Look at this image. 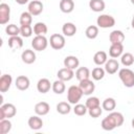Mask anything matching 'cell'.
<instances>
[{
    "label": "cell",
    "mask_w": 134,
    "mask_h": 134,
    "mask_svg": "<svg viewBox=\"0 0 134 134\" xmlns=\"http://www.w3.org/2000/svg\"><path fill=\"white\" fill-rule=\"evenodd\" d=\"M124 115L120 112H111L102 120V128L105 131H112L115 128L120 127L124 124Z\"/></svg>",
    "instance_id": "obj_1"
},
{
    "label": "cell",
    "mask_w": 134,
    "mask_h": 134,
    "mask_svg": "<svg viewBox=\"0 0 134 134\" xmlns=\"http://www.w3.org/2000/svg\"><path fill=\"white\" fill-rule=\"evenodd\" d=\"M118 76L127 88L134 87V71L129 68H121L118 71Z\"/></svg>",
    "instance_id": "obj_2"
},
{
    "label": "cell",
    "mask_w": 134,
    "mask_h": 134,
    "mask_svg": "<svg viewBox=\"0 0 134 134\" xmlns=\"http://www.w3.org/2000/svg\"><path fill=\"white\" fill-rule=\"evenodd\" d=\"M83 91L80 88V86H75L72 85L68 88L67 90V100L68 103H70L71 105H75L80 102V99L83 96Z\"/></svg>",
    "instance_id": "obj_3"
},
{
    "label": "cell",
    "mask_w": 134,
    "mask_h": 134,
    "mask_svg": "<svg viewBox=\"0 0 134 134\" xmlns=\"http://www.w3.org/2000/svg\"><path fill=\"white\" fill-rule=\"evenodd\" d=\"M17 113V109L15 107L14 104L7 103V104H3L0 107V120L5 119V118H12L16 115Z\"/></svg>",
    "instance_id": "obj_4"
},
{
    "label": "cell",
    "mask_w": 134,
    "mask_h": 134,
    "mask_svg": "<svg viewBox=\"0 0 134 134\" xmlns=\"http://www.w3.org/2000/svg\"><path fill=\"white\" fill-rule=\"evenodd\" d=\"M96 24L100 28H110L115 25V19L111 15L103 14L97 17L96 19Z\"/></svg>",
    "instance_id": "obj_5"
},
{
    "label": "cell",
    "mask_w": 134,
    "mask_h": 134,
    "mask_svg": "<svg viewBox=\"0 0 134 134\" xmlns=\"http://www.w3.org/2000/svg\"><path fill=\"white\" fill-rule=\"evenodd\" d=\"M49 43H50V46L51 48L55 49V50H60L62 49L65 44H66V41H65V37L63 35H60V34H53L50 36V39H49Z\"/></svg>",
    "instance_id": "obj_6"
},
{
    "label": "cell",
    "mask_w": 134,
    "mask_h": 134,
    "mask_svg": "<svg viewBox=\"0 0 134 134\" xmlns=\"http://www.w3.org/2000/svg\"><path fill=\"white\" fill-rule=\"evenodd\" d=\"M31 46L37 51L45 50L48 46V40L45 36H36L31 41Z\"/></svg>",
    "instance_id": "obj_7"
},
{
    "label": "cell",
    "mask_w": 134,
    "mask_h": 134,
    "mask_svg": "<svg viewBox=\"0 0 134 134\" xmlns=\"http://www.w3.org/2000/svg\"><path fill=\"white\" fill-rule=\"evenodd\" d=\"M79 86L82 89L84 95H90V94H92V92L95 89V85H94V83L90 79H86V80L80 81V85Z\"/></svg>",
    "instance_id": "obj_8"
},
{
    "label": "cell",
    "mask_w": 134,
    "mask_h": 134,
    "mask_svg": "<svg viewBox=\"0 0 134 134\" xmlns=\"http://www.w3.org/2000/svg\"><path fill=\"white\" fill-rule=\"evenodd\" d=\"M10 19V7L6 3L0 4V24H6Z\"/></svg>",
    "instance_id": "obj_9"
},
{
    "label": "cell",
    "mask_w": 134,
    "mask_h": 134,
    "mask_svg": "<svg viewBox=\"0 0 134 134\" xmlns=\"http://www.w3.org/2000/svg\"><path fill=\"white\" fill-rule=\"evenodd\" d=\"M43 3L39 0H32L28 3V12L32 16H39L43 12Z\"/></svg>",
    "instance_id": "obj_10"
},
{
    "label": "cell",
    "mask_w": 134,
    "mask_h": 134,
    "mask_svg": "<svg viewBox=\"0 0 134 134\" xmlns=\"http://www.w3.org/2000/svg\"><path fill=\"white\" fill-rule=\"evenodd\" d=\"M57 75H58V79H59V80H62V81H64V82H68V81H70L75 74H74L73 69L64 67V68H61V69L58 71Z\"/></svg>",
    "instance_id": "obj_11"
},
{
    "label": "cell",
    "mask_w": 134,
    "mask_h": 134,
    "mask_svg": "<svg viewBox=\"0 0 134 134\" xmlns=\"http://www.w3.org/2000/svg\"><path fill=\"white\" fill-rule=\"evenodd\" d=\"M15 85L17 87V89L21 90V91H25L29 88V85H30V82H29V79L25 75H19L17 76L16 81H15Z\"/></svg>",
    "instance_id": "obj_12"
},
{
    "label": "cell",
    "mask_w": 134,
    "mask_h": 134,
    "mask_svg": "<svg viewBox=\"0 0 134 134\" xmlns=\"http://www.w3.org/2000/svg\"><path fill=\"white\" fill-rule=\"evenodd\" d=\"M125 39H126L125 34L121 30H118V29H115V30L111 31L110 35H109V40H110L111 44H117V43L122 44Z\"/></svg>",
    "instance_id": "obj_13"
},
{
    "label": "cell",
    "mask_w": 134,
    "mask_h": 134,
    "mask_svg": "<svg viewBox=\"0 0 134 134\" xmlns=\"http://www.w3.org/2000/svg\"><path fill=\"white\" fill-rule=\"evenodd\" d=\"M119 69V63L117 62V60L115 59H109L107 60V62L105 63V70L107 73L109 74H114L117 72V70Z\"/></svg>",
    "instance_id": "obj_14"
},
{
    "label": "cell",
    "mask_w": 134,
    "mask_h": 134,
    "mask_svg": "<svg viewBox=\"0 0 134 134\" xmlns=\"http://www.w3.org/2000/svg\"><path fill=\"white\" fill-rule=\"evenodd\" d=\"M12 83H13L12 75L10 74H3L0 77V92H2V93L6 92L10 88Z\"/></svg>",
    "instance_id": "obj_15"
},
{
    "label": "cell",
    "mask_w": 134,
    "mask_h": 134,
    "mask_svg": "<svg viewBox=\"0 0 134 134\" xmlns=\"http://www.w3.org/2000/svg\"><path fill=\"white\" fill-rule=\"evenodd\" d=\"M52 87V84H50V81L48 79H40L38 81V84H37V89L40 93H47Z\"/></svg>",
    "instance_id": "obj_16"
},
{
    "label": "cell",
    "mask_w": 134,
    "mask_h": 134,
    "mask_svg": "<svg viewBox=\"0 0 134 134\" xmlns=\"http://www.w3.org/2000/svg\"><path fill=\"white\" fill-rule=\"evenodd\" d=\"M50 110V106L48 103L46 102H40V103H37L36 106H35V112L37 115L39 116H44L46 114H48Z\"/></svg>",
    "instance_id": "obj_17"
},
{
    "label": "cell",
    "mask_w": 134,
    "mask_h": 134,
    "mask_svg": "<svg viewBox=\"0 0 134 134\" xmlns=\"http://www.w3.org/2000/svg\"><path fill=\"white\" fill-rule=\"evenodd\" d=\"M124 53V45L120 43L117 44H111L110 48H109V55L113 59H116L118 57H120Z\"/></svg>",
    "instance_id": "obj_18"
},
{
    "label": "cell",
    "mask_w": 134,
    "mask_h": 134,
    "mask_svg": "<svg viewBox=\"0 0 134 134\" xmlns=\"http://www.w3.org/2000/svg\"><path fill=\"white\" fill-rule=\"evenodd\" d=\"M64 67L70 68V69H77L80 65V61L75 55H68L64 59Z\"/></svg>",
    "instance_id": "obj_19"
},
{
    "label": "cell",
    "mask_w": 134,
    "mask_h": 134,
    "mask_svg": "<svg viewBox=\"0 0 134 134\" xmlns=\"http://www.w3.org/2000/svg\"><path fill=\"white\" fill-rule=\"evenodd\" d=\"M28 127L31 130H40L43 127V120L41 117H39V115H35V116H30L28 118Z\"/></svg>",
    "instance_id": "obj_20"
},
{
    "label": "cell",
    "mask_w": 134,
    "mask_h": 134,
    "mask_svg": "<svg viewBox=\"0 0 134 134\" xmlns=\"http://www.w3.org/2000/svg\"><path fill=\"white\" fill-rule=\"evenodd\" d=\"M8 46L13 50H17V49L22 48V46H23V40H22V38L19 37V36L9 37V39H8Z\"/></svg>",
    "instance_id": "obj_21"
},
{
    "label": "cell",
    "mask_w": 134,
    "mask_h": 134,
    "mask_svg": "<svg viewBox=\"0 0 134 134\" xmlns=\"http://www.w3.org/2000/svg\"><path fill=\"white\" fill-rule=\"evenodd\" d=\"M21 59L25 64H32L36 61V53L31 49H25L21 53Z\"/></svg>",
    "instance_id": "obj_22"
},
{
    "label": "cell",
    "mask_w": 134,
    "mask_h": 134,
    "mask_svg": "<svg viewBox=\"0 0 134 134\" xmlns=\"http://www.w3.org/2000/svg\"><path fill=\"white\" fill-rule=\"evenodd\" d=\"M59 6L61 12L65 14H70L74 9V2L73 0H61Z\"/></svg>",
    "instance_id": "obj_23"
},
{
    "label": "cell",
    "mask_w": 134,
    "mask_h": 134,
    "mask_svg": "<svg viewBox=\"0 0 134 134\" xmlns=\"http://www.w3.org/2000/svg\"><path fill=\"white\" fill-rule=\"evenodd\" d=\"M89 7L91 10L95 13H100L105 9L106 4L104 0H90L89 1Z\"/></svg>",
    "instance_id": "obj_24"
},
{
    "label": "cell",
    "mask_w": 134,
    "mask_h": 134,
    "mask_svg": "<svg viewBox=\"0 0 134 134\" xmlns=\"http://www.w3.org/2000/svg\"><path fill=\"white\" fill-rule=\"evenodd\" d=\"M62 32L66 37H72L76 32V26L71 22H66L62 27Z\"/></svg>",
    "instance_id": "obj_25"
},
{
    "label": "cell",
    "mask_w": 134,
    "mask_h": 134,
    "mask_svg": "<svg viewBox=\"0 0 134 134\" xmlns=\"http://www.w3.org/2000/svg\"><path fill=\"white\" fill-rule=\"evenodd\" d=\"M74 74H75V77L79 80V82L83 81V80H86V79H89L91 76L90 70L87 67H79Z\"/></svg>",
    "instance_id": "obj_26"
},
{
    "label": "cell",
    "mask_w": 134,
    "mask_h": 134,
    "mask_svg": "<svg viewBox=\"0 0 134 134\" xmlns=\"http://www.w3.org/2000/svg\"><path fill=\"white\" fill-rule=\"evenodd\" d=\"M108 60V57H107V53L103 50H99L97 52H95V54L93 55V62L97 65V66H100V65H105V63L107 62Z\"/></svg>",
    "instance_id": "obj_27"
},
{
    "label": "cell",
    "mask_w": 134,
    "mask_h": 134,
    "mask_svg": "<svg viewBox=\"0 0 134 134\" xmlns=\"http://www.w3.org/2000/svg\"><path fill=\"white\" fill-rule=\"evenodd\" d=\"M116 107V100L113 98V97H107L104 99L103 104H102V108L105 110V111H108V112H112Z\"/></svg>",
    "instance_id": "obj_28"
},
{
    "label": "cell",
    "mask_w": 134,
    "mask_h": 134,
    "mask_svg": "<svg viewBox=\"0 0 134 134\" xmlns=\"http://www.w3.org/2000/svg\"><path fill=\"white\" fill-rule=\"evenodd\" d=\"M52 91L55 94H62L63 92H65L66 90V86H65V82L62 80H57L52 83V87H51Z\"/></svg>",
    "instance_id": "obj_29"
},
{
    "label": "cell",
    "mask_w": 134,
    "mask_h": 134,
    "mask_svg": "<svg viewBox=\"0 0 134 134\" xmlns=\"http://www.w3.org/2000/svg\"><path fill=\"white\" fill-rule=\"evenodd\" d=\"M47 25L43 22H37L34 25V32L36 36H45L47 34Z\"/></svg>",
    "instance_id": "obj_30"
},
{
    "label": "cell",
    "mask_w": 134,
    "mask_h": 134,
    "mask_svg": "<svg viewBox=\"0 0 134 134\" xmlns=\"http://www.w3.org/2000/svg\"><path fill=\"white\" fill-rule=\"evenodd\" d=\"M120 62L125 67H130L134 64V55L131 52H126L120 55Z\"/></svg>",
    "instance_id": "obj_31"
},
{
    "label": "cell",
    "mask_w": 134,
    "mask_h": 134,
    "mask_svg": "<svg viewBox=\"0 0 134 134\" xmlns=\"http://www.w3.org/2000/svg\"><path fill=\"white\" fill-rule=\"evenodd\" d=\"M70 111H71L70 103L60 102V103L57 105V112L60 113V114H62V115L68 114V113H70Z\"/></svg>",
    "instance_id": "obj_32"
},
{
    "label": "cell",
    "mask_w": 134,
    "mask_h": 134,
    "mask_svg": "<svg viewBox=\"0 0 134 134\" xmlns=\"http://www.w3.org/2000/svg\"><path fill=\"white\" fill-rule=\"evenodd\" d=\"M85 35L88 39L90 40H93L95 39L97 36H98V26H95V25H90L86 28L85 30Z\"/></svg>",
    "instance_id": "obj_33"
},
{
    "label": "cell",
    "mask_w": 134,
    "mask_h": 134,
    "mask_svg": "<svg viewBox=\"0 0 134 134\" xmlns=\"http://www.w3.org/2000/svg\"><path fill=\"white\" fill-rule=\"evenodd\" d=\"M105 72H106V70L104 68H102V67H95L92 70V72H91V76L95 81H100V80L104 79Z\"/></svg>",
    "instance_id": "obj_34"
},
{
    "label": "cell",
    "mask_w": 134,
    "mask_h": 134,
    "mask_svg": "<svg viewBox=\"0 0 134 134\" xmlns=\"http://www.w3.org/2000/svg\"><path fill=\"white\" fill-rule=\"evenodd\" d=\"M12 130V122L8 118L0 120V134H6Z\"/></svg>",
    "instance_id": "obj_35"
},
{
    "label": "cell",
    "mask_w": 134,
    "mask_h": 134,
    "mask_svg": "<svg viewBox=\"0 0 134 134\" xmlns=\"http://www.w3.org/2000/svg\"><path fill=\"white\" fill-rule=\"evenodd\" d=\"M32 22V15L29 12H23L20 16V24L21 25H30Z\"/></svg>",
    "instance_id": "obj_36"
},
{
    "label": "cell",
    "mask_w": 134,
    "mask_h": 134,
    "mask_svg": "<svg viewBox=\"0 0 134 134\" xmlns=\"http://www.w3.org/2000/svg\"><path fill=\"white\" fill-rule=\"evenodd\" d=\"M5 32L7 36L13 37V36H19L20 35V27H18L16 24H8L5 27Z\"/></svg>",
    "instance_id": "obj_37"
},
{
    "label": "cell",
    "mask_w": 134,
    "mask_h": 134,
    "mask_svg": "<svg viewBox=\"0 0 134 134\" xmlns=\"http://www.w3.org/2000/svg\"><path fill=\"white\" fill-rule=\"evenodd\" d=\"M88 111V108L86 107V105H83V104H75L74 105V108H73V112L75 115L77 116H83L87 113Z\"/></svg>",
    "instance_id": "obj_38"
},
{
    "label": "cell",
    "mask_w": 134,
    "mask_h": 134,
    "mask_svg": "<svg viewBox=\"0 0 134 134\" xmlns=\"http://www.w3.org/2000/svg\"><path fill=\"white\" fill-rule=\"evenodd\" d=\"M85 105H86V107H87L88 109H91V108L100 106V102H99L98 97H96V96H90V97L87 98Z\"/></svg>",
    "instance_id": "obj_39"
},
{
    "label": "cell",
    "mask_w": 134,
    "mask_h": 134,
    "mask_svg": "<svg viewBox=\"0 0 134 134\" xmlns=\"http://www.w3.org/2000/svg\"><path fill=\"white\" fill-rule=\"evenodd\" d=\"M34 28L30 25H21L20 26V35L24 38H29L32 35Z\"/></svg>",
    "instance_id": "obj_40"
},
{
    "label": "cell",
    "mask_w": 134,
    "mask_h": 134,
    "mask_svg": "<svg viewBox=\"0 0 134 134\" xmlns=\"http://www.w3.org/2000/svg\"><path fill=\"white\" fill-rule=\"evenodd\" d=\"M88 113L92 118H97V117H99L102 115L103 108H100V106H98V107H94V108L88 109Z\"/></svg>",
    "instance_id": "obj_41"
},
{
    "label": "cell",
    "mask_w": 134,
    "mask_h": 134,
    "mask_svg": "<svg viewBox=\"0 0 134 134\" xmlns=\"http://www.w3.org/2000/svg\"><path fill=\"white\" fill-rule=\"evenodd\" d=\"M15 1H16L18 4H20V5H23V4H26V3H27L29 0H15Z\"/></svg>",
    "instance_id": "obj_42"
},
{
    "label": "cell",
    "mask_w": 134,
    "mask_h": 134,
    "mask_svg": "<svg viewBox=\"0 0 134 134\" xmlns=\"http://www.w3.org/2000/svg\"><path fill=\"white\" fill-rule=\"evenodd\" d=\"M131 26H132V28L134 29V15H133V18H132V22H131Z\"/></svg>",
    "instance_id": "obj_43"
},
{
    "label": "cell",
    "mask_w": 134,
    "mask_h": 134,
    "mask_svg": "<svg viewBox=\"0 0 134 134\" xmlns=\"http://www.w3.org/2000/svg\"><path fill=\"white\" fill-rule=\"evenodd\" d=\"M132 128H133V129H134V118H133V119H132Z\"/></svg>",
    "instance_id": "obj_44"
},
{
    "label": "cell",
    "mask_w": 134,
    "mask_h": 134,
    "mask_svg": "<svg viewBox=\"0 0 134 134\" xmlns=\"http://www.w3.org/2000/svg\"><path fill=\"white\" fill-rule=\"evenodd\" d=\"M130 1H131V3H132V4L134 5V0H130Z\"/></svg>",
    "instance_id": "obj_45"
}]
</instances>
